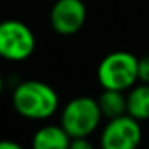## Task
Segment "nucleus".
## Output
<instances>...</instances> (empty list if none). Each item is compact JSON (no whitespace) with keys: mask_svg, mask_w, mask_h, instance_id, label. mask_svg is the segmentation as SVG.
<instances>
[{"mask_svg":"<svg viewBox=\"0 0 149 149\" xmlns=\"http://www.w3.org/2000/svg\"><path fill=\"white\" fill-rule=\"evenodd\" d=\"M103 120L98 100L91 96H77L64 104L59 117V125L71 138H88L96 132Z\"/></svg>","mask_w":149,"mask_h":149,"instance_id":"3","label":"nucleus"},{"mask_svg":"<svg viewBox=\"0 0 149 149\" xmlns=\"http://www.w3.org/2000/svg\"><path fill=\"white\" fill-rule=\"evenodd\" d=\"M138 59L130 52H112L98 64L96 77L103 90L128 91L139 82Z\"/></svg>","mask_w":149,"mask_h":149,"instance_id":"2","label":"nucleus"},{"mask_svg":"<svg viewBox=\"0 0 149 149\" xmlns=\"http://www.w3.org/2000/svg\"><path fill=\"white\" fill-rule=\"evenodd\" d=\"M2 91H3V77L0 74V95H2Z\"/></svg>","mask_w":149,"mask_h":149,"instance_id":"13","label":"nucleus"},{"mask_svg":"<svg viewBox=\"0 0 149 149\" xmlns=\"http://www.w3.org/2000/svg\"><path fill=\"white\" fill-rule=\"evenodd\" d=\"M138 77L139 82L149 84V55L138 59Z\"/></svg>","mask_w":149,"mask_h":149,"instance_id":"10","label":"nucleus"},{"mask_svg":"<svg viewBox=\"0 0 149 149\" xmlns=\"http://www.w3.org/2000/svg\"><path fill=\"white\" fill-rule=\"evenodd\" d=\"M143 139L139 120L128 114L109 119L100 135L101 149H138Z\"/></svg>","mask_w":149,"mask_h":149,"instance_id":"5","label":"nucleus"},{"mask_svg":"<svg viewBox=\"0 0 149 149\" xmlns=\"http://www.w3.org/2000/svg\"><path fill=\"white\" fill-rule=\"evenodd\" d=\"M50 26L59 36H74L87 21L84 0H55L50 8Z\"/></svg>","mask_w":149,"mask_h":149,"instance_id":"6","label":"nucleus"},{"mask_svg":"<svg viewBox=\"0 0 149 149\" xmlns=\"http://www.w3.org/2000/svg\"><path fill=\"white\" fill-rule=\"evenodd\" d=\"M71 136L61 125H43L34 133L32 149H69Z\"/></svg>","mask_w":149,"mask_h":149,"instance_id":"7","label":"nucleus"},{"mask_svg":"<svg viewBox=\"0 0 149 149\" xmlns=\"http://www.w3.org/2000/svg\"><path fill=\"white\" fill-rule=\"evenodd\" d=\"M69 149H96L88 138H72Z\"/></svg>","mask_w":149,"mask_h":149,"instance_id":"11","label":"nucleus"},{"mask_svg":"<svg viewBox=\"0 0 149 149\" xmlns=\"http://www.w3.org/2000/svg\"><path fill=\"white\" fill-rule=\"evenodd\" d=\"M13 107L21 117L29 120H47L59 107V96L52 85L42 80H24L11 95Z\"/></svg>","mask_w":149,"mask_h":149,"instance_id":"1","label":"nucleus"},{"mask_svg":"<svg viewBox=\"0 0 149 149\" xmlns=\"http://www.w3.org/2000/svg\"><path fill=\"white\" fill-rule=\"evenodd\" d=\"M98 104L103 112V117L116 119L127 114V93L119 90H103L98 98Z\"/></svg>","mask_w":149,"mask_h":149,"instance_id":"9","label":"nucleus"},{"mask_svg":"<svg viewBox=\"0 0 149 149\" xmlns=\"http://www.w3.org/2000/svg\"><path fill=\"white\" fill-rule=\"evenodd\" d=\"M127 114L133 119L149 120V84H136L127 91Z\"/></svg>","mask_w":149,"mask_h":149,"instance_id":"8","label":"nucleus"},{"mask_svg":"<svg viewBox=\"0 0 149 149\" xmlns=\"http://www.w3.org/2000/svg\"><path fill=\"white\" fill-rule=\"evenodd\" d=\"M0 149H24V148L13 139H0Z\"/></svg>","mask_w":149,"mask_h":149,"instance_id":"12","label":"nucleus"},{"mask_svg":"<svg viewBox=\"0 0 149 149\" xmlns=\"http://www.w3.org/2000/svg\"><path fill=\"white\" fill-rule=\"evenodd\" d=\"M34 31L19 19L0 21V58L10 63L26 61L36 52Z\"/></svg>","mask_w":149,"mask_h":149,"instance_id":"4","label":"nucleus"}]
</instances>
